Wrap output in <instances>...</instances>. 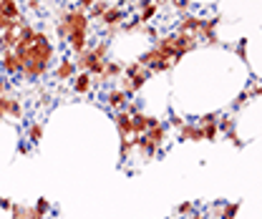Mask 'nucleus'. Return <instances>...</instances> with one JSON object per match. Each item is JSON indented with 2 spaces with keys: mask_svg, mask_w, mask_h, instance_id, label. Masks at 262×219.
I'll list each match as a JSON object with an SVG mask.
<instances>
[{
  "mask_svg": "<svg viewBox=\"0 0 262 219\" xmlns=\"http://www.w3.org/2000/svg\"><path fill=\"white\" fill-rule=\"evenodd\" d=\"M0 68H5L8 73H20L23 71V61L18 58V53L13 48H5L3 58H0Z\"/></svg>",
  "mask_w": 262,
  "mask_h": 219,
  "instance_id": "nucleus-1",
  "label": "nucleus"
},
{
  "mask_svg": "<svg viewBox=\"0 0 262 219\" xmlns=\"http://www.w3.org/2000/svg\"><path fill=\"white\" fill-rule=\"evenodd\" d=\"M86 33H88V30H73V33H68V38H66V41L71 43L73 53H84V51H86V46H88Z\"/></svg>",
  "mask_w": 262,
  "mask_h": 219,
  "instance_id": "nucleus-2",
  "label": "nucleus"
},
{
  "mask_svg": "<svg viewBox=\"0 0 262 219\" xmlns=\"http://www.w3.org/2000/svg\"><path fill=\"white\" fill-rule=\"evenodd\" d=\"M124 18H126V15H124V10H121V8H116V5H114V8H108V10L101 15V20L106 23V28H119V25L124 23Z\"/></svg>",
  "mask_w": 262,
  "mask_h": 219,
  "instance_id": "nucleus-3",
  "label": "nucleus"
},
{
  "mask_svg": "<svg viewBox=\"0 0 262 219\" xmlns=\"http://www.w3.org/2000/svg\"><path fill=\"white\" fill-rule=\"evenodd\" d=\"M0 18H10V20L20 18V8L15 0H0Z\"/></svg>",
  "mask_w": 262,
  "mask_h": 219,
  "instance_id": "nucleus-4",
  "label": "nucleus"
},
{
  "mask_svg": "<svg viewBox=\"0 0 262 219\" xmlns=\"http://www.w3.org/2000/svg\"><path fill=\"white\" fill-rule=\"evenodd\" d=\"M73 71H76V63H73L71 58H63V61L58 63V68H56V78H58V81H66V78L73 76Z\"/></svg>",
  "mask_w": 262,
  "mask_h": 219,
  "instance_id": "nucleus-5",
  "label": "nucleus"
},
{
  "mask_svg": "<svg viewBox=\"0 0 262 219\" xmlns=\"http://www.w3.org/2000/svg\"><path fill=\"white\" fill-rule=\"evenodd\" d=\"M0 114H13V116H20V103H18L13 96H3V98H0Z\"/></svg>",
  "mask_w": 262,
  "mask_h": 219,
  "instance_id": "nucleus-6",
  "label": "nucleus"
},
{
  "mask_svg": "<svg viewBox=\"0 0 262 219\" xmlns=\"http://www.w3.org/2000/svg\"><path fill=\"white\" fill-rule=\"evenodd\" d=\"M121 71H124V63L106 61V66H103V73H101L98 78H121Z\"/></svg>",
  "mask_w": 262,
  "mask_h": 219,
  "instance_id": "nucleus-7",
  "label": "nucleus"
},
{
  "mask_svg": "<svg viewBox=\"0 0 262 219\" xmlns=\"http://www.w3.org/2000/svg\"><path fill=\"white\" fill-rule=\"evenodd\" d=\"M73 91L76 93H88L91 91V73H79L76 76V81H73Z\"/></svg>",
  "mask_w": 262,
  "mask_h": 219,
  "instance_id": "nucleus-8",
  "label": "nucleus"
},
{
  "mask_svg": "<svg viewBox=\"0 0 262 219\" xmlns=\"http://www.w3.org/2000/svg\"><path fill=\"white\" fill-rule=\"evenodd\" d=\"M108 8H111V3H108V0H96V3L88 8V15H91V18H101V15L108 10Z\"/></svg>",
  "mask_w": 262,
  "mask_h": 219,
  "instance_id": "nucleus-9",
  "label": "nucleus"
},
{
  "mask_svg": "<svg viewBox=\"0 0 262 219\" xmlns=\"http://www.w3.org/2000/svg\"><path fill=\"white\" fill-rule=\"evenodd\" d=\"M106 101L114 106V108H119V106H124L126 103V93L124 91H111L108 96H106Z\"/></svg>",
  "mask_w": 262,
  "mask_h": 219,
  "instance_id": "nucleus-10",
  "label": "nucleus"
},
{
  "mask_svg": "<svg viewBox=\"0 0 262 219\" xmlns=\"http://www.w3.org/2000/svg\"><path fill=\"white\" fill-rule=\"evenodd\" d=\"M154 15H157V5H154V3H149V5H144V8H141V15H139V20H141V23H149V20H152Z\"/></svg>",
  "mask_w": 262,
  "mask_h": 219,
  "instance_id": "nucleus-11",
  "label": "nucleus"
},
{
  "mask_svg": "<svg viewBox=\"0 0 262 219\" xmlns=\"http://www.w3.org/2000/svg\"><path fill=\"white\" fill-rule=\"evenodd\" d=\"M28 136H30V141H38L43 136V126L41 124H30L28 126Z\"/></svg>",
  "mask_w": 262,
  "mask_h": 219,
  "instance_id": "nucleus-12",
  "label": "nucleus"
},
{
  "mask_svg": "<svg viewBox=\"0 0 262 219\" xmlns=\"http://www.w3.org/2000/svg\"><path fill=\"white\" fill-rule=\"evenodd\" d=\"M35 212H38V214L48 212V199H41V202H38V207H35Z\"/></svg>",
  "mask_w": 262,
  "mask_h": 219,
  "instance_id": "nucleus-13",
  "label": "nucleus"
},
{
  "mask_svg": "<svg viewBox=\"0 0 262 219\" xmlns=\"http://www.w3.org/2000/svg\"><path fill=\"white\" fill-rule=\"evenodd\" d=\"M93 3H96V0H79V5H81V8H86V10H88Z\"/></svg>",
  "mask_w": 262,
  "mask_h": 219,
  "instance_id": "nucleus-14",
  "label": "nucleus"
},
{
  "mask_svg": "<svg viewBox=\"0 0 262 219\" xmlns=\"http://www.w3.org/2000/svg\"><path fill=\"white\" fill-rule=\"evenodd\" d=\"M172 3H174L176 8H186V0H172Z\"/></svg>",
  "mask_w": 262,
  "mask_h": 219,
  "instance_id": "nucleus-15",
  "label": "nucleus"
},
{
  "mask_svg": "<svg viewBox=\"0 0 262 219\" xmlns=\"http://www.w3.org/2000/svg\"><path fill=\"white\" fill-rule=\"evenodd\" d=\"M28 5H30V8H38V5H41V0H28Z\"/></svg>",
  "mask_w": 262,
  "mask_h": 219,
  "instance_id": "nucleus-16",
  "label": "nucleus"
},
{
  "mask_svg": "<svg viewBox=\"0 0 262 219\" xmlns=\"http://www.w3.org/2000/svg\"><path fill=\"white\" fill-rule=\"evenodd\" d=\"M152 3H154V5H157V8H159V5H162V3H167V0H152Z\"/></svg>",
  "mask_w": 262,
  "mask_h": 219,
  "instance_id": "nucleus-17",
  "label": "nucleus"
}]
</instances>
